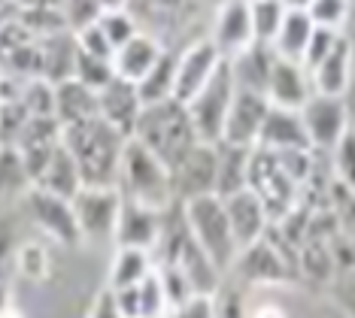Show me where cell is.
Wrapping results in <instances>:
<instances>
[{"label": "cell", "mask_w": 355, "mask_h": 318, "mask_svg": "<svg viewBox=\"0 0 355 318\" xmlns=\"http://www.w3.org/2000/svg\"><path fill=\"white\" fill-rule=\"evenodd\" d=\"M134 140H140L158 161H164L171 167V173L200 145L195 121L189 116V106L180 100L146 106L140 121H137Z\"/></svg>", "instance_id": "7a4b0ae2"}, {"label": "cell", "mask_w": 355, "mask_h": 318, "mask_svg": "<svg viewBox=\"0 0 355 318\" xmlns=\"http://www.w3.org/2000/svg\"><path fill=\"white\" fill-rule=\"evenodd\" d=\"M216 173H219V145L200 143L198 149L173 170L176 200L185 203V200H191V197L216 194Z\"/></svg>", "instance_id": "5bb4252c"}, {"label": "cell", "mask_w": 355, "mask_h": 318, "mask_svg": "<svg viewBox=\"0 0 355 318\" xmlns=\"http://www.w3.org/2000/svg\"><path fill=\"white\" fill-rule=\"evenodd\" d=\"M222 52L216 48L213 39H198L185 52H180V64H176V88L173 100L189 106L195 97L209 85V79L222 67Z\"/></svg>", "instance_id": "30bf717a"}, {"label": "cell", "mask_w": 355, "mask_h": 318, "mask_svg": "<svg viewBox=\"0 0 355 318\" xmlns=\"http://www.w3.org/2000/svg\"><path fill=\"white\" fill-rule=\"evenodd\" d=\"M306 136H310L313 152L316 149H337V143L349 134V109H346L343 97H325V94H313L306 106L301 109Z\"/></svg>", "instance_id": "9c48e42d"}, {"label": "cell", "mask_w": 355, "mask_h": 318, "mask_svg": "<svg viewBox=\"0 0 355 318\" xmlns=\"http://www.w3.org/2000/svg\"><path fill=\"white\" fill-rule=\"evenodd\" d=\"M268 112H270L268 94L249 91V88H237L231 112H228V121H225L222 143L240 145V149H255L264 121H268Z\"/></svg>", "instance_id": "7c38bea8"}, {"label": "cell", "mask_w": 355, "mask_h": 318, "mask_svg": "<svg viewBox=\"0 0 355 318\" xmlns=\"http://www.w3.org/2000/svg\"><path fill=\"white\" fill-rule=\"evenodd\" d=\"M155 270V260H152V251L143 249H119L116 260H112L110 270V288H131V285H140L146 276Z\"/></svg>", "instance_id": "f1b7e54d"}, {"label": "cell", "mask_w": 355, "mask_h": 318, "mask_svg": "<svg viewBox=\"0 0 355 318\" xmlns=\"http://www.w3.org/2000/svg\"><path fill=\"white\" fill-rule=\"evenodd\" d=\"M31 43H37V37L25 28V21H21L15 12L0 21V61L10 58L12 52H19V48H25Z\"/></svg>", "instance_id": "ab89813d"}, {"label": "cell", "mask_w": 355, "mask_h": 318, "mask_svg": "<svg viewBox=\"0 0 355 318\" xmlns=\"http://www.w3.org/2000/svg\"><path fill=\"white\" fill-rule=\"evenodd\" d=\"M37 188H43V191H49V194H58V197H64V200H73L76 194L85 188L83 170H79L76 158L70 154V149L64 143L55 149L49 167H46V173L40 176Z\"/></svg>", "instance_id": "603a6c76"}, {"label": "cell", "mask_w": 355, "mask_h": 318, "mask_svg": "<svg viewBox=\"0 0 355 318\" xmlns=\"http://www.w3.org/2000/svg\"><path fill=\"white\" fill-rule=\"evenodd\" d=\"M67 0H19L15 6H52V10H64Z\"/></svg>", "instance_id": "f5cc1de1"}, {"label": "cell", "mask_w": 355, "mask_h": 318, "mask_svg": "<svg viewBox=\"0 0 355 318\" xmlns=\"http://www.w3.org/2000/svg\"><path fill=\"white\" fill-rule=\"evenodd\" d=\"M25 203H28V212L34 215V222L40 224V231L58 242V246L76 249L79 242H85L73 200H64L58 194H49L43 188H37V185H31Z\"/></svg>", "instance_id": "52a82bcc"}, {"label": "cell", "mask_w": 355, "mask_h": 318, "mask_svg": "<svg viewBox=\"0 0 355 318\" xmlns=\"http://www.w3.org/2000/svg\"><path fill=\"white\" fill-rule=\"evenodd\" d=\"M282 3H286L288 10H306V6H310L313 0H282Z\"/></svg>", "instance_id": "9f6ffc18"}, {"label": "cell", "mask_w": 355, "mask_h": 318, "mask_svg": "<svg viewBox=\"0 0 355 318\" xmlns=\"http://www.w3.org/2000/svg\"><path fill=\"white\" fill-rule=\"evenodd\" d=\"M76 43L85 55H94V58H103V61H112L116 58V48L107 39V34L101 30V24H92V28H83L76 30Z\"/></svg>", "instance_id": "f6af8a7d"}, {"label": "cell", "mask_w": 355, "mask_h": 318, "mask_svg": "<svg viewBox=\"0 0 355 318\" xmlns=\"http://www.w3.org/2000/svg\"><path fill=\"white\" fill-rule=\"evenodd\" d=\"M15 270L31 282L49 279V249H46L43 242H34V240L21 242L19 251H15Z\"/></svg>", "instance_id": "e575fe53"}, {"label": "cell", "mask_w": 355, "mask_h": 318, "mask_svg": "<svg viewBox=\"0 0 355 318\" xmlns=\"http://www.w3.org/2000/svg\"><path fill=\"white\" fill-rule=\"evenodd\" d=\"M313 79V91L325 94V97H346L352 82V39L340 37V43L334 46V52L328 55L319 67L310 70Z\"/></svg>", "instance_id": "44dd1931"}, {"label": "cell", "mask_w": 355, "mask_h": 318, "mask_svg": "<svg viewBox=\"0 0 355 318\" xmlns=\"http://www.w3.org/2000/svg\"><path fill=\"white\" fill-rule=\"evenodd\" d=\"M119 191L128 200L143 203V206L164 212L176 203L173 173L164 161H158L140 140H128L122 152V167H119Z\"/></svg>", "instance_id": "3957f363"}, {"label": "cell", "mask_w": 355, "mask_h": 318, "mask_svg": "<svg viewBox=\"0 0 355 318\" xmlns=\"http://www.w3.org/2000/svg\"><path fill=\"white\" fill-rule=\"evenodd\" d=\"M19 91H21V82H19V79H12L6 70H0V103L19 100Z\"/></svg>", "instance_id": "681fc988"}, {"label": "cell", "mask_w": 355, "mask_h": 318, "mask_svg": "<svg viewBox=\"0 0 355 318\" xmlns=\"http://www.w3.org/2000/svg\"><path fill=\"white\" fill-rule=\"evenodd\" d=\"M249 191H255L261 203L270 212V222L277 224L301 203V191L297 185L282 173L277 154L268 149H252V161H249Z\"/></svg>", "instance_id": "8992f818"}, {"label": "cell", "mask_w": 355, "mask_h": 318, "mask_svg": "<svg viewBox=\"0 0 355 318\" xmlns=\"http://www.w3.org/2000/svg\"><path fill=\"white\" fill-rule=\"evenodd\" d=\"M73 79H79V82L88 85L92 91H103V88L116 79V67H112V61L94 58V55H85L83 48H79V52H76Z\"/></svg>", "instance_id": "836d02e7"}, {"label": "cell", "mask_w": 355, "mask_h": 318, "mask_svg": "<svg viewBox=\"0 0 355 318\" xmlns=\"http://www.w3.org/2000/svg\"><path fill=\"white\" fill-rule=\"evenodd\" d=\"M225 209H228V222H231L234 240H237V249H246V246H252V242L264 240V233H268L273 224L268 206L249 188L225 197Z\"/></svg>", "instance_id": "e0dca14e"}, {"label": "cell", "mask_w": 355, "mask_h": 318, "mask_svg": "<svg viewBox=\"0 0 355 318\" xmlns=\"http://www.w3.org/2000/svg\"><path fill=\"white\" fill-rule=\"evenodd\" d=\"M15 15L25 21V28L37 39H49L70 30L64 10H52V6H15Z\"/></svg>", "instance_id": "f546056e"}, {"label": "cell", "mask_w": 355, "mask_h": 318, "mask_svg": "<svg viewBox=\"0 0 355 318\" xmlns=\"http://www.w3.org/2000/svg\"><path fill=\"white\" fill-rule=\"evenodd\" d=\"M0 152H3V145H0Z\"/></svg>", "instance_id": "91938a15"}, {"label": "cell", "mask_w": 355, "mask_h": 318, "mask_svg": "<svg viewBox=\"0 0 355 318\" xmlns=\"http://www.w3.org/2000/svg\"><path fill=\"white\" fill-rule=\"evenodd\" d=\"M255 149H268V152H286V149H313L310 136H306L304 118L301 112L292 109H277L270 106L268 121L261 127V136H258Z\"/></svg>", "instance_id": "d6986e66"}, {"label": "cell", "mask_w": 355, "mask_h": 318, "mask_svg": "<svg viewBox=\"0 0 355 318\" xmlns=\"http://www.w3.org/2000/svg\"><path fill=\"white\" fill-rule=\"evenodd\" d=\"M286 173L297 188H306V182L316 173V161H313V149H286V152H273Z\"/></svg>", "instance_id": "d590c367"}, {"label": "cell", "mask_w": 355, "mask_h": 318, "mask_svg": "<svg viewBox=\"0 0 355 318\" xmlns=\"http://www.w3.org/2000/svg\"><path fill=\"white\" fill-rule=\"evenodd\" d=\"M340 37H343V30H331V28H316L313 30L310 46H306V55H304V67L306 70L319 67V64L334 52V46L340 43Z\"/></svg>", "instance_id": "7bdbcfd3"}, {"label": "cell", "mask_w": 355, "mask_h": 318, "mask_svg": "<svg viewBox=\"0 0 355 318\" xmlns=\"http://www.w3.org/2000/svg\"><path fill=\"white\" fill-rule=\"evenodd\" d=\"M249 161L252 149L219 143V173H216V194L225 200L231 194L249 188Z\"/></svg>", "instance_id": "4316f807"}, {"label": "cell", "mask_w": 355, "mask_h": 318, "mask_svg": "<svg viewBox=\"0 0 355 318\" xmlns=\"http://www.w3.org/2000/svg\"><path fill=\"white\" fill-rule=\"evenodd\" d=\"M249 12H252V28H255V43L273 46L282 21L288 15V6L282 0H249Z\"/></svg>", "instance_id": "4dcf8cb0"}, {"label": "cell", "mask_w": 355, "mask_h": 318, "mask_svg": "<svg viewBox=\"0 0 355 318\" xmlns=\"http://www.w3.org/2000/svg\"><path fill=\"white\" fill-rule=\"evenodd\" d=\"M98 103H101V118L116 127L122 136L131 140L134 130H137V121H140L143 109H146L140 100L137 85L116 76L103 91H98Z\"/></svg>", "instance_id": "ac0fdd59"}, {"label": "cell", "mask_w": 355, "mask_h": 318, "mask_svg": "<svg viewBox=\"0 0 355 318\" xmlns=\"http://www.w3.org/2000/svg\"><path fill=\"white\" fill-rule=\"evenodd\" d=\"M101 30L107 34V39L112 43V48H122L125 43H131V39L140 34V28H137V21H134V15L131 12H103L101 15Z\"/></svg>", "instance_id": "f35d334b"}, {"label": "cell", "mask_w": 355, "mask_h": 318, "mask_svg": "<svg viewBox=\"0 0 355 318\" xmlns=\"http://www.w3.org/2000/svg\"><path fill=\"white\" fill-rule=\"evenodd\" d=\"M6 3H10V0H0V10H3V6H6Z\"/></svg>", "instance_id": "6f0895ef"}, {"label": "cell", "mask_w": 355, "mask_h": 318, "mask_svg": "<svg viewBox=\"0 0 355 318\" xmlns=\"http://www.w3.org/2000/svg\"><path fill=\"white\" fill-rule=\"evenodd\" d=\"M234 94H237V79H234L231 61H222L219 73L209 79V85L189 103V116L195 121L200 143H209V145L222 143L225 121H228Z\"/></svg>", "instance_id": "5b68a950"}, {"label": "cell", "mask_w": 355, "mask_h": 318, "mask_svg": "<svg viewBox=\"0 0 355 318\" xmlns=\"http://www.w3.org/2000/svg\"><path fill=\"white\" fill-rule=\"evenodd\" d=\"M10 3H19V0H10Z\"/></svg>", "instance_id": "680465c9"}, {"label": "cell", "mask_w": 355, "mask_h": 318, "mask_svg": "<svg viewBox=\"0 0 355 318\" xmlns=\"http://www.w3.org/2000/svg\"><path fill=\"white\" fill-rule=\"evenodd\" d=\"M313 30H316V24H313L310 12L306 10H288L277 39H273V52H277V58L304 64V55H306V46H310Z\"/></svg>", "instance_id": "484cf974"}, {"label": "cell", "mask_w": 355, "mask_h": 318, "mask_svg": "<svg viewBox=\"0 0 355 318\" xmlns=\"http://www.w3.org/2000/svg\"><path fill=\"white\" fill-rule=\"evenodd\" d=\"M19 103L28 109V116H55V85L43 76L28 79V82H21Z\"/></svg>", "instance_id": "d6a6232c"}, {"label": "cell", "mask_w": 355, "mask_h": 318, "mask_svg": "<svg viewBox=\"0 0 355 318\" xmlns=\"http://www.w3.org/2000/svg\"><path fill=\"white\" fill-rule=\"evenodd\" d=\"M297 270L319 282L331 279V273H334V249H331V240H319V236L306 240L301 251H297Z\"/></svg>", "instance_id": "1f68e13d"}, {"label": "cell", "mask_w": 355, "mask_h": 318, "mask_svg": "<svg viewBox=\"0 0 355 318\" xmlns=\"http://www.w3.org/2000/svg\"><path fill=\"white\" fill-rule=\"evenodd\" d=\"M88 318H122V312H119V306H116V294H112L110 285L98 294V300H94Z\"/></svg>", "instance_id": "c3c4849f"}, {"label": "cell", "mask_w": 355, "mask_h": 318, "mask_svg": "<svg viewBox=\"0 0 355 318\" xmlns=\"http://www.w3.org/2000/svg\"><path fill=\"white\" fill-rule=\"evenodd\" d=\"M155 270L161 276V285H164V294H167V303H171V309L182 306L189 297H195V288H191V282L185 279V276L176 270V267H171V264H155Z\"/></svg>", "instance_id": "b9f144b4"}, {"label": "cell", "mask_w": 355, "mask_h": 318, "mask_svg": "<svg viewBox=\"0 0 355 318\" xmlns=\"http://www.w3.org/2000/svg\"><path fill=\"white\" fill-rule=\"evenodd\" d=\"M334 173L340 179L343 188L355 197V130L352 127L334 149Z\"/></svg>", "instance_id": "60d3db41"}, {"label": "cell", "mask_w": 355, "mask_h": 318, "mask_svg": "<svg viewBox=\"0 0 355 318\" xmlns=\"http://www.w3.org/2000/svg\"><path fill=\"white\" fill-rule=\"evenodd\" d=\"M216 318H249L243 297L237 291H219L216 294Z\"/></svg>", "instance_id": "7dc6e473"}, {"label": "cell", "mask_w": 355, "mask_h": 318, "mask_svg": "<svg viewBox=\"0 0 355 318\" xmlns=\"http://www.w3.org/2000/svg\"><path fill=\"white\" fill-rule=\"evenodd\" d=\"M231 270H237L240 279L252 282V285H286L297 276L295 260H288L282 255L277 249V242H273L268 233H264V240L240 249V255L234 260Z\"/></svg>", "instance_id": "ba28073f"}, {"label": "cell", "mask_w": 355, "mask_h": 318, "mask_svg": "<svg viewBox=\"0 0 355 318\" xmlns=\"http://www.w3.org/2000/svg\"><path fill=\"white\" fill-rule=\"evenodd\" d=\"M0 318H21V312L12 306H6V303H0Z\"/></svg>", "instance_id": "11a10c76"}, {"label": "cell", "mask_w": 355, "mask_h": 318, "mask_svg": "<svg viewBox=\"0 0 355 318\" xmlns=\"http://www.w3.org/2000/svg\"><path fill=\"white\" fill-rule=\"evenodd\" d=\"M180 209H182V222L189 227V233L195 236V242L209 255V260L222 273L231 270L240 249H237V240H234L225 200L219 194H204V197H191L180 203Z\"/></svg>", "instance_id": "277c9868"}, {"label": "cell", "mask_w": 355, "mask_h": 318, "mask_svg": "<svg viewBox=\"0 0 355 318\" xmlns=\"http://www.w3.org/2000/svg\"><path fill=\"white\" fill-rule=\"evenodd\" d=\"M61 143L76 158L88 188H119V167H122L128 136H122L103 118H92L64 127Z\"/></svg>", "instance_id": "6da1fadb"}, {"label": "cell", "mask_w": 355, "mask_h": 318, "mask_svg": "<svg viewBox=\"0 0 355 318\" xmlns=\"http://www.w3.org/2000/svg\"><path fill=\"white\" fill-rule=\"evenodd\" d=\"M103 12H125L128 10V0H101Z\"/></svg>", "instance_id": "db71d44e"}, {"label": "cell", "mask_w": 355, "mask_h": 318, "mask_svg": "<svg viewBox=\"0 0 355 318\" xmlns=\"http://www.w3.org/2000/svg\"><path fill=\"white\" fill-rule=\"evenodd\" d=\"M140 315L143 318H167L171 315V303H167L164 285H161L158 270H152L146 279L140 282Z\"/></svg>", "instance_id": "8d00e7d4"}, {"label": "cell", "mask_w": 355, "mask_h": 318, "mask_svg": "<svg viewBox=\"0 0 355 318\" xmlns=\"http://www.w3.org/2000/svg\"><path fill=\"white\" fill-rule=\"evenodd\" d=\"M249 318H288V315H286V309L277 303H258L252 312H249Z\"/></svg>", "instance_id": "f907efd6"}, {"label": "cell", "mask_w": 355, "mask_h": 318, "mask_svg": "<svg viewBox=\"0 0 355 318\" xmlns=\"http://www.w3.org/2000/svg\"><path fill=\"white\" fill-rule=\"evenodd\" d=\"M125 194L119 188H85L73 197V209L79 218L85 240H103V236H116L119 212H122Z\"/></svg>", "instance_id": "8fae6325"}, {"label": "cell", "mask_w": 355, "mask_h": 318, "mask_svg": "<svg viewBox=\"0 0 355 318\" xmlns=\"http://www.w3.org/2000/svg\"><path fill=\"white\" fill-rule=\"evenodd\" d=\"M176 64H180V55H176V52H164V55H161V61L149 70V76L143 79L140 85H137L143 106L173 100V88H176Z\"/></svg>", "instance_id": "83f0119b"}, {"label": "cell", "mask_w": 355, "mask_h": 318, "mask_svg": "<svg viewBox=\"0 0 355 318\" xmlns=\"http://www.w3.org/2000/svg\"><path fill=\"white\" fill-rule=\"evenodd\" d=\"M349 3L352 0H313V3L306 6V12H310L316 28L343 30L346 19H349Z\"/></svg>", "instance_id": "74e56055"}, {"label": "cell", "mask_w": 355, "mask_h": 318, "mask_svg": "<svg viewBox=\"0 0 355 318\" xmlns=\"http://www.w3.org/2000/svg\"><path fill=\"white\" fill-rule=\"evenodd\" d=\"M216 48L222 52L225 61L243 55L246 48L255 46V28H252V12H249V0H225L216 12L213 21V37Z\"/></svg>", "instance_id": "4fadbf2b"}, {"label": "cell", "mask_w": 355, "mask_h": 318, "mask_svg": "<svg viewBox=\"0 0 355 318\" xmlns=\"http://www.w3.org/2000/svg\"><path fill=\"white\" fill-rule=\"evenodd\" d=\"M167 318H216V294H195L182 306L171 309Z\"/></svg>", "instance_id": "bcb514c9"}, {"label": "cell", "mask_w": 355, "mask_h": 318, "mask_svg": "<svg viewBox=\"0 0 355 318\" xmlns=\"http://www.w3.org/2000/svg\"><path fill=\"white\" fill-rule=\"evenodd\" d=\"M268 100L270 106L277 109H292V112H301L306 100L313 94V79H310V70L297 61H286V58H277L273 61V70H270V79H268Z\"/></svg>", "instance_id": "2e32d148"}, {"label": "cell", "mask_w": 355, "mask_h": 318, "mask_svg": "<svg viewBox=\"0 0 355 318\" xmlns=\"http://www.w3.org/2000/svg\"><path fill=\"white\" fill-rule=\"evenodd\" d=\"M55 116H58L64 127L101 118L98 91H92V88L83 85L79 79H67V82L55 85Z\"/></svg>", "instance_id": "7402d4cb"}, {"label": "cell", "mask_w": 355, "mask_h": 318, "mask_svg": "<svg viewBox=\"0 0 355 318\" xmlns=\"http://www.w3.org/2000/svg\"><path fill=\"white\" fill-rule=\"evenodd\" d=\"M6 258H10V233L0 231V282H3V267H6Z\"/></svg>", "instance_id": "816d5d0a"}, {"label": "cell", "mask_w": 355, "mask_h": 318, "mask_svg": "<svg viewBox=\"0 0 355 318\" xmlns=\"http://www.w3.org/2000/svg\"><path fill=\"white\" fill-rule=\"evenodd\" d=\"M40 46H43V79H49L52 85H61V82H67V79H73L76 52H79L73 30L49 37V39H40Z\"/></svg>", "instance_id": "d4e9b609"}, {"label": "cell", "mask_w": 355, "mask_h": 318, "mask_svg": "<svg viewBox=\"0 0 355 318\" xmlns=\"http://www.w3.org/2000/svg\"><path fill=\"white\" fill-rule=\"evenodd\" d=\"M277 61V52L268 43H255L252 48H246L243 55L231 58V70L237 79V88H249V91H268V79Z\"/></svg>", "instance_id": "cb8c5ba5"}, {"label": "cell", "mask_w": 355, "mask_h": 318, "mask_svg": "<svg viewBox=\"0 0 355 318\" xmlns=\"http://www.w3.org/2000/svg\"><path fill=\"white\" fill-rule=\"evenodd\" d=\"M64 15H67L70 30L76 34V30L92 28V24L101 21L103 6H101V0H67V3H64Z\"/></svg>", "instance_id": "ee69618b"}, {"label": "cell", "mask_w": 355, "mask_h": 318, "mask_svg": "<svg viewBox=\"0 0 355 318\" xmlns=\"http://www.w3.org/2000/svg\"><path fill=\"white\" fill-rule=\"evenodd\" d=\"M164 212H155L143 203L128 200L122 203L119 212V224H116V246L119 249H143V251H155L161 236H164V224H161Z\"/></svg>", "instance_id": "9a60e30c"}, {"label": "cell", "mask_w": 355, "mask_h": 318, "mask_svg": "<svg viewBox=\"0 0 355 318\" xmlns=\"http://www.w3.org/2000/svg\"><path fill=\"white\" fill-rule=\"evenodd\" d=\"M164 52H167V48L161 46L155 37H149V34H143V30H140V34H137L131 43H125L116 52V58H112L116 76L125 79V82L140 85L143 79L149 76V70L161 61V55H164Z\"/></svg>", "instance_id": "ffe728a7"}]
</instances>
